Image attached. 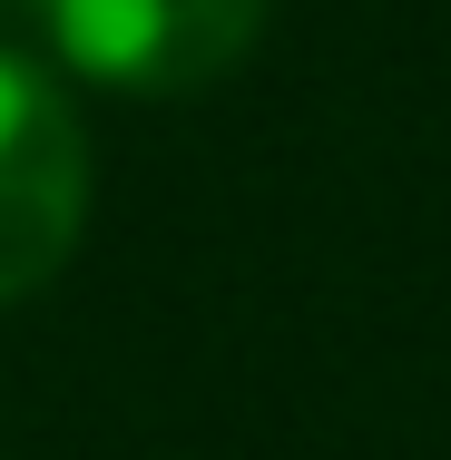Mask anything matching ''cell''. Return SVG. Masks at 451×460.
<instances>
[{
	"label": "cell",
	"mask_w": 451,
	"mask_h": 460,
	"mask_svg": "<svg viewBox=\"0 0 451 460\" xmlns=\"http://www.w3.org/2000/svg\"><path fill=\"white\" fill-rule=\"evenodd\" d=\"M50 49L128 98H186L266 40L275 0H30Z\"/></svg>",
	"instance_id": "1"
},
{
	"label": "cell",
	"mask_w": 451,
	"mask_h": 460,
	"mask_svg": "<svg viewBox=\"0 0 451 460\" xmlns=\"http://www.w3.org/2000/svg\"><path fill=\"white\" fill-rule=\"evenodd\" d=\"M89 235V137L50 69L0 49V304L40 294Z\"/></svg>",
	"instance_id": "2"
}]
</instances>
